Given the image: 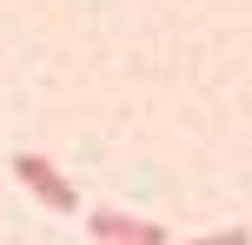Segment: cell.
I'll return each instance as SVG.
<instances>
[{
  "mask_svg": "<svg viewBox=\"0 0 252 245\" xmlns=\"http://www.w3.org/2000/svg\"><path fill=\"white\" fill-rule=\"evenodd\" d=\"M13 179H20V186H27V192H33L47 212H73V206H80L73 179H66L53 159H40V153H13Z\"/></svg>",
  "mask_w": 252,
  "mask_h": 245,
  "instance_id": "1",
  "label": "cell"
},
{
  "mask_svg": "<svg viewBox=\"0 0 252 245\" xmlns=\"http://www.w3.org/2000/svg\"><path fill=\"white\" fill-rule=\"evenodd\" d=\"M87 232H93V245H166L159 225L133 219V212H120V206H100V212L87 219Z\"/></svg>",
  "mask_w": 252,
  "mask_h": 245,
  "instance_id": "2",
  "label": "cell"
},
{
  "mask_svg": "<svg viewBox=\"0 0 252 245\" xmlns=\"http://www.w3.org/2000/svg\"><path fill=\"white\" fill-rule=\"evenodd\" d=\"M173 245V239H166ZM186 245H252V232L246 225H226V232H206V239H186Z\"/></svg>",
  "mask_w": 252,
  "mask_h": 245,
  "instance_id": "3",
  "label": "cell"
}]
</instances>
